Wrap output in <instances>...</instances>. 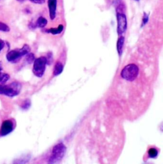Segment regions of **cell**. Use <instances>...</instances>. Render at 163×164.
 <instances>
[{
    "label": "cell",
    "instance_id": "cell-1",
    "mask_svg": "<svg viewBox=\"0 0 163 164\" xmlns=\"http://www.w3.org/2000/svg\"><path fill=\"white\" fill-rule=\"evenodd\" d=\"M22 89L20 82L14 81L8 84H0V95H3L8 97H14L19 95Z\"/></svg>",
    "mask_w": 163,
    "mask_h": 164
},
{
    "label": "cell",
    "instance_id": "cell-2",
    "mask_svg": "<svg viewBox=\"0 0 163 164\" xmlns=\"http://www.w3.org/2000/svg\"><path fill=\"white\" fill-rule=\"evenodd\" d=\"M31 49L27 44L23 45L21 49H15L9 51L6 56L8 61L10 63H17L22 57L30 52Z\"/></svg>",
    "mask_w": 163,
    "mask_h": 164
},
{
    "label": "cell",
    "instance_id": "cell-3",
    "mask_svg": "<svg viewBox=\"0 0 163 164\" xmlns=\"http://www.w3.org/2000/svg\"><path fill=\"white\" fill-rule=\"evenodd\" d=\"M139 69L135 64H129L122 70L120 75L122 78L128 81H135L138 75Z\"/></svg>",
    "mask_w": 163,
    "mask_h": 164
},
{
    "label": "cell",
    "instance_id": "cell-4",
    "mask_svg": "<svg viewBox=\"0 0 163 164\" xmlns=\"http://www.w3.org/2000/svg\"><path fill=\"white\" fill-rule=\"evenodd\" d=\"M66 151V148L63 143L61 142L57 144L53 148L52 156L49 158L48 162L49 163H55L59 162L64 156Z\"/></svg>",
    "mask_w": 163,
    "mask_h": 164
},
{
    "label": "cell",
    "instance_id": "cell-5",
    "mask_svg": "<svg viewBox=\"0 0 163 164\" xmlns=\"http://www.w3.org/2000/svg\"><path fill=\"white\" fill-rule=\"evenodd\" d=\"M47 58L46 57L42 56L35 59L33 63V72L34 75L38 78H42L43 75L47 65Z\"/></svg>",
    "mask_w": 163,
    "mask_h": 164
},
{
    "label": "cell",
    "instance_id": "cell-6",
    "mask_svg": "<svg viewBox=\"0 0 163 164\" xmlns=\"http://www.w3.org/2000/svg\"><path fill=\"white\" fill-rule=\"evenodd\" d=\"M117 33L120 35L125 32L127 30L128 23L126 15L122 12H117Z\"/></svg>",
    "mask_w": 163,
    "mask_h": 164
},
{
    "label": "cell",
    "instance_id": "cell-7",
    "mask_svg": "<svg viewBox=\"0 0 163 164\" xmlns=\"http://www.w3.org/2000/svg\"><path fill=\"white\" fill-rule=\"evenodd\" d=\"M15 124L12 120H5L0 127V136L4 137L10 134L14 130Z\"/></svg>",
    "mask_w": 163,
    "mask_h": 164
},
{
    "label": "cell",
    "instance_id": "cell-8",
    "mask_svg": "<svg viewBox=\"0 0 163 164\" xmlns=\"http://www.w3.org/2000/svg\"><path fill=\"white\" fill-rule=\"evenodd\" d=\"M57 0H48V7H49V17L51 20H54L56 16Z\"/></svg>",
    "mask_w": 163,
    "mask_h": 164
},
{
    "label": "cell",
    "instance_id": "cell-9",
    "mask_svg": "<svg viewBox=\"0 0 163 164\" xmlns=\"http://www.w3.org/2000/svg\"><path fill=\"white\" fill-rule=\"evenodd\" d=\"M124 41H125V38L124 36H120L117 42V50L119 53V55L120 56L122 54L123 52V47L124 45Z\"/></svg>",
    "mask_w": 163,
    "mask_h": 164
},
{
    "label": "cell",
    "instance_id": "cell-10",
    "mask_svg": "<svg viewBox=\"0 0 163 164\" xmlns=\"http://www.w3.org/2000/svg\"><path fill=\"white\" fill-rule=\"evenodd\" d=\"M64 69V66L61 62H57L55 63L54 67V70H53V75L54 76H57L60 75Z\"/></svg>",
    "mask_w": 163,
    "mask_h": 164
},
{
    "label": "cell",
    "instance_id": "cell-11",
    "mask_svg": "<svg viewBox=\"0 0 163 164\" xmlns=\"http://www.w3.org/2000/svg\"><path fill=\"white\" fill-rule=\"evenodd\" d=\"M63 30H64V26L63 24H60L57 28H54V27L50 28L49 30H47L46 31L47 33H50L52 35H58L61 33Z\"/></svg>",
    "mask_w": 163,
    "mask_h": 164
},
{
    "label": "cell",
    "instance_id": "cell-12",
    "mask_svg": "<svg viewBox=\"0 0 163 164\" xmlns=\"http://www.w3.org/2000/svg\"><path fill=\"white\" fill-rule=\"evenodd\" d=\"M47 20L43 17H40L38 18L35 24L36 27L40 28L45 27L47 26Z\"/></svg>",
    "mask_w": 163,
    "mask_h": 164
},
{
    "label": "cell",
    "instance_id": "cell-13",
    "mask_svg": "<svg viewBox=\"0 0 163 164\" xmlns=\"http://www.w3.org/2000/svg\"><path fill=\"white\" fill-rule=\"evenodd\" d=\"M10 79V75L8 74L0 72V84H5Z\"/></svg>",
    "mask_w": 163,
    "mask_h": 164
},
{
    "label": "cell",
    "instance_id": "cell-14",
    "mask_svg": "<svg viewBox=\"0 0 163 164\" xmlns=\"http://www.w3.org/2000/svg\"><path fill=\"white\" fill-rule=\"evenodd\" d=\"M148 154H149V156L150 158H156L158 155V151L157 149L154 148H152L149 149Z\"/></svg>",
    "mask_w": 163,
    "mask_h": 164
},
{
    "label": "cell",
    "instance_id": "cell-15",
    "mask_svg": "<svg viewBox=\"0 0 163 164\" xmlns=\"http://www.w3.org/2000/svg\"><path fill=\"white\" fill-rule=\"evenodd\" d=\"M31 101L29 99H26L22 102V103L21 105V107L23 110H27V109H30V107H31Z\"/></svg>",
    "mask_w": 163,
    "mask_h": 164
},
{
    "label": "cell",
    "instance_id": "cell-16",
    "mask_svg": "<svg viewBox=\"0 0 163 164\" xmlns=\"http://www.w3.org/2000/svg\"><path fill=\"white\" fill-rule=\"evenodd\" d=\"M26 57V60L28 63H32L33 62H34L35 60V57L34 54L31 53H29L28 54H27Z\"/></svg>",
    "mask_w": 163,
    "mask_h": 164
},
{
    "label": "cell",
    "instance_id": "cell-17",
    "mask_svg": "<svg viewBox=\"0 0 163 164\" xmlns=\"http://www.w3.org/2000/svg\"><path fill=\"white\" fill-rule=\"evenodd\" d=\"M0 31L4 32H8L10 31V29L9 26L7 24L0 21Z\"/></svg>",
    "mask_w": 163,
    "mask_h": 164
},
{
    "label": "cell",
    "instance_id": "cell-18",
    "mask_svg": "<svg viewBox=\"0 0 163 164\" xmlns=\"http://www.w3.org/2000/svg\"><path fill=\"white\" fill-rule=\"evenodd\" d=\"M149 15L147 13H145V12L143 13V19H142L141 27L144 26L149 22Z\"/></svg>",
    "mask_w": 163,
    "mask_h": 164
},
{
    "label": "cell",
    "instance_id": "cell-19",
    "mask_svg": "<svg viewBox=\"0 0 163 164\" xmlns=\"http://www.w3.org/2000/svg\"><path fill=\"white\" fill-rule=\"evenodd\" d=\"M46 58H47V65H51L53 61V57H52V55L51 53H48L47 56H46Z\"/></svg>",
    "mask_w": 163,
    "mask_h": 164
},
{
    "label": "cell",
    "instance_id": "cell-20",
    "mask_svg": "<svg viewBox=\"0 0 163 164\" xmlns=\"http://www.w3.org/2000/svg\"><path fill=\"white\" fill-rule=\"evenodd\" d=\"M30 1L36 4H43L45 3V0H30Z\"/></svg>",
    "mask_w": 163,
    "mask_h": 164
},
{
    "label": "cell",
    "instance_id": "cell-21",
    "mask_svg": "<svg viewBox=\"0 0 163 164\" xmlns=\"http://www.w3.org/2000/svg\"><path fill=\"white\" fill-rule=\"evenodd\" d=\"M121 2L122 0H113V5L116 7H117L121 4Z\"/></svg>",
    "mask_w": 163,
    "mask_h": 164
},
{
    "label": "cell",
    "instance_id": "cell-22",
    "mask_svg": "<svg viewBox=\"0 0 163 164\" xmlns=\"http://www.w3.org/2000/svg\"><path fill=\"white\" fill-rule=\"evenodd\" d=\"M5 42H4L3 40L0 39V52H1L2 50L3 49L4 47H5Z\"/></svg>",
    "mask_w": 163,
    "mask_h": 164
},
{
    "label": "cell",
    "instance_id": "cell-23",
    "mask_svg": "<svg viewBox=\"0 0 163 164\" xmlns=\"http://www.w3.org/2000/svg\"><path fill=\"white\" fill-rule=\"evenodd\" d=\"M3 70V66H2V63L0 61V72H2Z\"/></svg>",
    "mask_w": 163,
    "mask_h": 164
},
{
    "label": "cell",
    "instance_id": "cell-24",
    "mask_svg": "<svg viewBox=\"0 0 163 164\" xmlns=\"http://www.w3.org/2000/svg\"><path fill=\"white\" fill-rule=\"evenodd\" d=\"M17 1H18V2H24L25 0H17Z\"/></svg>",
    "mask_w": 163,
    "mask_h": 164
},
{
    "label": "cell",
    "instance_id": "cell-25",
    "mask_svg": "<svg viewBox=\"0 0 163 164\" xmlns=\"http://www.w3.org/2000/svg\"><path fill=\"white\" fill-rule=\"evenodd\" d=\"M136 1H138H138H139V0H136Z\"/></svg>",
    "mask_w": 163,
    "mask_h": 164
}]
</instances>
